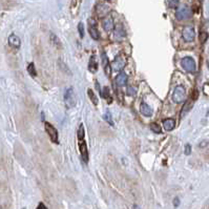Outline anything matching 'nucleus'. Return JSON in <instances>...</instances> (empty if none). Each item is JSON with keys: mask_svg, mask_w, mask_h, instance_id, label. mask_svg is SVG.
Returning a JSON list of instances; mask_svg holds the SVG:
<instances>
[{"mask_svg": "<svg viewBox=\"0 0 209 209\" xmlns=\"http://www.w3.org/2000/svg\"><path fill=\"white\" fill-rule=\"evenodd\" d=\"M64 103L67 108H73L77 104V98H76L75 92L73 87H70L64 93Z\"/></svg>", "mask_w": 209, "mask_h": 209, "instance_id": "1", "label": "nucleus"}, {"mask_svg": "<svg viewBox=\"0 0 209 209\" xmlns=\"http://www.w3.org/2000/svg\"><path fill=\"white\" fill-rule=\"evenodd\" d=\"M172 100L176 103H181L186 100V89L182 85H178L172 93Z\"/></svg>", "mask_w": 209, "mask_h": 209, "instance_id": "2", "label": "nucleus"}, {"mask_svg": "<svg viewBox=\"0 0 209 209\" xmlns=\"http://www.w3.org/2000/svg\"><path fill=\"white\" fill-rule=\"evenodd\" d=\"M181 65L187 73H195V70H197L195 59L191 58V57H184L181 60Z\"/></svg>", "mask_w": 209, "mask_h": 209, "instance_id": "3", "label": "nucleus"}, {"mask_svg": "<svg viewBox=\"0 0 209 209\" xmlns=\"http://www.w3.org/2000/svg\"><path fill=\"white\" fill-rule=\"evenodd\" d=\"M192 16V11L189 6H181L179 8L176 13V17H177L178 20H186V19H189V18Z\"/></svg>", "mask_w": 209, "mask_h": 209, "instance_id": "4", "label": "nucleus"}, {"mask_svg": "<svg viewBox=\"0 0 209 209\" xmlns=\"http://www.w3.org/2000/svg\"><path fill=\"white\" fill-rule=\"evenodd\" d=\"M44 125H45V130H46L47 135H48V137L51 138V140H52V142L58 144L59 143V136H58V131H57V129H56V128L48 122H45V124Z\"/></svg>", "mask_w": 209, "mask_h": 209, "instance_id": "5", "label": "nucleus"}, {"mask_svg": "<svg viewBox=\"0 0 209 209\" xmlns=\"http://www.w3.org/2000/svg\"><path fill=\"white\" fill-rule=\"evenodd\" d=\"M182 37L186 42H192L195 40V29L192 26H186L184 27L183 32H182Z\"/></svg>", "mask_w": 209, "mask_h": 209, "instance_id": "6", "label": "nucleus"}, {"mask_svg": "<svg viewBox=\"0 0 209 209\" xmlns=\"http://www.w3.org/2000/svg\"><path fill=\"white\" fill-rule=\"evenodd\" d=\"M88 32H89L93 39H95V40H99L100 39V33H99L98 29H97L96 21L92 19V18L88 20Z\"/></svg>", "mask_w": 209, "mask_h": 209, "instance_id": "7", "label": "nucleus"}, {"mask_svg": "<svg viewBox=\"0 0 209 209\" xmlns=\"http://www.w3.org/2000/svg\"><path fill=\"white\" fill-rule=\"evenodd\" d=\"M125 65H126V62L121 56H117L115 60L111 62V68L113 72H121L125 67Z\"/></svg>", "mask_w": 209, "mask_h": 209, "instance_id": "8", "label": "nucleus"}, {"mask_svg": "<svg viewBox=\"0 0 209 209\" xmlns=\"http://www.w3.org/2000/svg\"><path fill=\"white\" fill-rule=\"evenodd\" d=\"M78 145L82 159L85 163H87L88 162V150H87V145L85 140H78Z\"/></svg>", "mask_w": 209, "mask_h": 209, "instance_id": "9", "label": "nucleus"}, {"mask_svg": "<svg viewBox=\"0 0 209 209\" xmlns=\"http://www.w3.org/2000/svg\"><path fill=\"white\" fill-rule=\"evenodd\" d=\"M140 111H141V113H142L143 116L145 117H151L152 113H154L152 108L148 104H146L145 102H142V103H141V105H140Z\"/></svg>", "mask_w": 209, "mask_h": 209, "instance_id": "10", "label": "nucleus"}, {"mask_svg": "<svg viewBox=\"0 0 209 209\" xmlns=\"http://www.w3.org/2000/svg\"><path fill=\"white\" fill-rule=\"evenodd\" d=\"M101 61H102V65H103V68H104L106 75L109 76V73H111V64H109L107 56H106V54H105L104 52L101 53Z\"/></svg>", "mask_w": 209, "mask_h": 209, "instance_id": "11", "label": "nucleus"}, {"mask_svg": "<svg viewBox=\"0 0 209 209\" xmlns=\"http://www.w3.org/2000/svg\"><path fill=\"white\" fill-rule=\"evenodd\" d=\"M8 41H9L10 46L14 47V48H19V47H20L21 41H20V38L18 37L17 35L12 34V35L9 37V40Z\"/></svg>", "mask_w": 209, "mask_h": 209, "instance_id": "12", "label": "nucleus"}, {"mask_svg": "<svg viewBox=\"0 0 209 209\" xmlns=\"http://www.w3.org/2000/svg\"><path fill=\"white\" fill-rule=\"evenodd\" d=\"M113 27H115V23H113V20L111 17H105L103 19V29L106 31V32H111L113 31Z\"/></svg>", "mask_w": 209, "mask_h": 209, "instance_id": "13", "label": "nucleus"}, {"mask_svg": "<svg viewBox=\"0 0 209 209\" xmlns=\"http://www.w3.org/2000/svg\"><path fill=\"white\" fill-rule=\"evenodd\" d=\"M127 75L125 73H120L117 75L116 77V83L118 86L122 87V86H125L126 85V83H127Z\"/></svg>", "mask_w": 209, "mask_h": 209, "instance_id": "14", "label": "nucleus"}, {"mask_svg": "<svg viewBox=\"0 0 209 209\" xmlns=\"http://www.w3.org/2000/svg\"><path fill=\"white\" fill-rule=\"evenodd\" d=\"M115 29V37L117 38V40H119L121 38H124L126 36V32H125V29L123 27L122 24H118Z\"/></svg>", "mask_w": 209, "mask_h": 209, "instance_id": "15", "label": "nucleus"}, {"mask_svg": "<svg viewBox=\"0 0 209 209\" xmlns=\"http://www.w3.org/2000/svg\"><path fill=\"white\" fill-rule=\"evenodd\" d=\"M88 70L92 73H96L98 70V62H97L96 56L93 55L90 57L89 62H88Z\"/></svg>", "mask_w": 209, "mask_h": 209, "instance_id": "16", "label": "nucleus"}, {"mask_svg": "<svg viewBox=\"0 0 209 209\" xmlns=\"http://www.w3.org/2000/svg\"><path fill=\"white\" fill-rule=\"evenodd\" d=\"M163 126H164L166 131H170L176 127V121L173 119H171V118L165 119L163 121Z\"/></svg>", "mask_w": 209, "mask_h": 209, "instance_id": "17", "label": "nucleus"}, {"mask_svg": "<svg viewBox=\"0 0 209 209\" xmlns=\"http://www.w3.org/2000/svg\"><path fill=\"white\" fill-rule=\"evenodd\" d=\"M192 105H193V100H187V101H186V103L184 104L183 108H182V111H181L182 117L185 116V113H188V111L191 109Z\"/></svg>", "mask_w": 209, "mask_h": 209, "instance_id": "18", "label": "nucleus"}, {"mask_svg": "<svg viewBox=\"0 0 209 209\" xmlns=\"http://www.w3.org/2000/svg\"><path fill=\"white\" fill-rule=\"evenodd\" d=\"M81 4V0H73L72 1V6H70V11L73 13V15L78 14L79 8Z\"/></svg>", "mask_w": 209, "mask_h": 209, "instance_id": "19", "label": "nucleus"}, {"mask_svg": "<svg viewBox=\"0 0 209 209\" xmlns=\"http://www.w3.org/2000/svg\"><path fill=\"white\" fill-rule=\"evenodd\" d=\"M51 41H52L53 44H54L57 48H62V43L61 41H60V39H59L55 34H53V33L51 34Z\"/></svg>", "mask_w": 209, "mask_h": 209, "instance_id": "20", "label": "nucleus"}, {"mask_svg": "<svg viewBox=\"0 0 209 209\" xmlns=\"http://www.w3.org/2000/svg\"><path fill=\"white\" fill-rule=\"evenodd\" d=\"M87 95H88V97H89L90 101L93 102L95 105H98V98H97L96 94L94 93L93 89H90V88H88V90H87Z\"/></svg>", "mask_w": 209, "mask_h": 209, "instance_id": "21", "label": "nucleus"}, {"mask_svg": "<svg viewBox=\"0 0 209 209\" xmlns=\"http://www.w3.org/2000/svg\"><path fill=\"white\" fill-rule=\"evenodd\" d=\"M77 137H78V140H84L85 139V129L83 124H80L78 128V131H77Z\"/></svg>", "mask_w": 209, "mask_h": 209, "instance_id": "22", "label": "nucleus"}, {"mask_svg": "<svg viewBox=\"0 0 209 209\" xmlns=\"http://www.w3.org/2000/svg\"><path fill=\"white\" fill-rule=\"evenodd\" d=\"M26 70H27L29 74L31 76H32V77H36L37 73H36L35 64H34V63H29V65H27V67H26Z\"/></svg>", "mask_w": 209, "mask_h": 209, "instance_id": "23", "label": "nucleus"}, {"mask_svg": "<svg viewBox=\"0 0 209 209\" xmlns=\"http://www.w3.org/2000/svg\"><path fill=\"white\" fill-rule=\"evenodd\" d=\"M150 128H151V130L154 131V133H156V134H160L161 131H162V129H161V126L158 124V123H151Z\"/></svg>", "mask_w": 209, "mask_h": 209, "instance_id": "24", "label": "nucleus"}, {"mask_svg": "<svg viewBox=\"0 0 209 209\" xmlns=\"http://www.w3.org/2000/svg\"><path fill=\"white\" fill-rule=\"evenodd\" d=\"M179 3H180V0H167V4H168V6L171 8V9L178 8Z\"/></svg>", "mask_w": 209, "mask_h": 209, "instance_id": "25", "label": "nucleus"}, {"mask_svg": "<svg viewBox=\"0 0 209 209\" xmlns=\"http://www.w3.org/2000/svg\"><path fill=\"white\" fill-rule=\"evenodd\" d=\"M101 96L104 99L111 98V96H109V88H108L107 86L103 87V89H102V92H101Z\"/></svg>", "mask_w": 209, "mask_h": 209, "instance_id": "26", "label": "nucleus"}, {"mask_svg": "<svg viewBox=\"0 0 209 209\" xmlns=\"http://www.w3.org/2000/svg\"><path fill=\"white\" fill-rule=\"evenodd\" d=\"M104 119L106 120V121H107V123L108 124H111V126H113V117H111V113H109V111H106V113H105V115H104Z\"/></svg>", "mask_w": 209, "mask_h": 209, "instance_id": "27", "label": "nucleus"}, {"mask_svg": "<svg viewBox=\"0 0 209 209\" xmlns=\"http://www.w3.org/2000/svg\"><path fill=\"white\" fill-rule=\"evenodd\" d=\"M78 31H79V34H80V38H84V24L80 22L78 24Z\"/></svg>", "mask_w": 209, "mask_h": 209, "instance_id": "28", "label": "nucleus"}, {"mask_svg": "<svg viewBox=\"0 0 209 209\" xmlns=\"http://www.w3.org/2000/svg\"><path fill=\"white\" fill-rule=\"evenodd\" d=\"M126 93H127L128 96H135V95L137 94L136 87H134V86H128V87H127V90H126Z\"/></svg>", "mask_w": 209, "mask_h": 209, "instance_id": "29", "label": "nucleus"}, {"mask_svg": "<svg viewBox=\"0 0 209 209\" xmlns=\"http://www.w3.org/2000/svg\"><path fill=\"white\" fill-rule=\"evenodd\" d=\"M200 39H201V42H205L206 39H207V33L206 32H201Z\"/></svg>", "mask_w": 209, "mask_h": 209, "instance_id": "30", "label": "nucleus"}, {"mask_svg": "<svg viewBox=\"0 0 209 209\" xmlns=\"http://www.w3.org/2000/svg\"><path fill=\"white\" fill-rule=\"evenodd\" d=\"M190 154H191V146H190V144H187L185 146V154L189 156Z\"/></svg>", "mask_w": 209, "mask_h": 209, "instance_id": "31", "label": "nucleus"}, {"mask_svg": "<svg viewBox=\"0 0 209 209\" xmlns=\"http://www.w3.org/2000/svg\"><path fill=\"white\" fill-rule=\"evenodd\" d=\"M204 94H205L207 97L209 96V84L208 83H205V84H204Z\"/></svg>", "mask_w": 209, "mask_h": 209, "instance_id": "32", "label": "nucleus"}, {"mask_svg": "<svg viewBox=\"0 0 209 209\" xmlns=\"http://www.w3.org/2000/svg\"><path fill=\"white\" fill-rule=\"evenodd\" d=\"M179 205H180V199H179V197H174L173 199V206L178 207Z\"/></svg>", "mask_w": 209, "mask_h": 209, "instance_id": "33", "label": "nucleus"}, {"mask_svg": "<svg viewBox=\"0 0 209 209\" xmlns=\"http://www.w3.org/2000/svg\"><path fill=\"white\" fill-rule=\"evenodd\" d=\"M37 209H47V208H46V206H45V205H44V204L40 203V204H39V205H38Z\"/></svg>", "mask_w": 209, "mask_h": 209, "instance_id": "34", "label": "nucleus"}, {"mask_svg": "<svg viewBox=\"0 0 209 209\" xmlns=\"http://www.w3.org/2000/svg\"><path fill=\"white\" fill-rule=\"evenodd\" d=\"M207 145V141H204V143L202 142V143H200V147L202 148V147H205V146Z\"/></svg>", "mask_w": 209, "mask_h": 209, "instance_id": "35", "label": "nucleus"}, {"mask_svg": "<svg viewBox=\"0 0 209 209\" xmlns=\"http://www.w3.org/2000/svg\"><path fill=\"white\" fill-rule=\"evenodd\" d=\"M134 209H140V208H139V207H138V206H137V205H135V206H134Z\"/></svg>", "mask_w": 209, "mask_h": 209, "instance_id": "36", "label": "nucleus"}, {"mask_svg": "<svg viewBox=\"0 0 209 209\" xmlns=\"http://www.w3.org/2000/svg\"><path fill=\"white\" fill-rule=\"evenodd\" d=\"M106 1H111V0H106Z\"/></svg>", "mask_w": 209, "mask_h": 209, "instance_id": "37", "label": "nucleus"}, {"mask_svg": "<svg viewBox=\"0 0 209 209\" xmlns=\"http://www.w3.org/2000/svg\"><path fill=\"white\" fill-rule=\"evenodd\" d=\"M22 209H25V208H22Z\"/></svg>", "mask_w": 209, "mask_h": 209, "instance_id": "38", "label": "nucleus"}]
</instances>
